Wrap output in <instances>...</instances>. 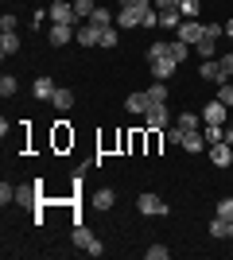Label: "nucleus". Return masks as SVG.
I'll list each match as a JSON object with an SVG mask.
<instances>
[{"label": "nucleus", "mask_w": 233, "mask_h": 260, "mask_svg": "<svg viewBox=\"0 0 233 260\" xmlns=\"http://www.w3.org/2000/svg\"><path fill=\"white\" fill-rule=\"evenodd\" d=\"M70 35H78V27H70V23H51V31H47V39H51V47H66Z\"/></svg>", "instance_id": "nucleus-6"}, {"label": "nucleus", "mask_w": 233, "mask_h": 260, "mask_svg": "<svg viewBox=\"0 0 233 260\" xmlns=\"http://www.w3.org/2000/svg\"><path fill=\"white\" fill-rule=\"evenodd\" d=\"M175 124H179L183 132H198V124H206V120H202V117H194V113H183V117H179Z\"/></svg>", "instance_id": "nucleus-24"}, {"label": "nucleus", "mask_w": 233, "mask_h": 260, "mask_svg": "<svg viewBox=\"0 0 233 260\" xmlns=\"http://www.w3.org/2000/svg\"><path fill=\"white\" fill-rule=\"evenodd\" d=\"M206 82H222V66H218V58H210V62H202V70H198Z\"/></svg>", "instance_id": "nucleus-23"}, {"label": "nucleus", "mask_w": 233, "mask_h": 260, "mask_svg": "<svg viewBox=\"0 0 233 260\" xmlns=\"http://www.w3.org/2000/svg\"><path fill=\"white\" fill-rule=\"evenodd\" d=\"M225 35H229V39H233V20H229V23H225Z\"/></svg>", "instance_id": "nucleus-45"}, {"label": "nucleus", "mask_w": 233, "mask_h": 260, "mask_svg": "<svg viewBox=\"0 0 233 260\" xmlns=\"http://www.w3.org/2000/svg\"><path fill=\"white\" fill-rule=\"evenodd\" d=\"M16 202L20 206H39V186H16Z\"/></svg>", "instance_id": "nucleus-15"}, {"label": "nucleus", "mask_w": 233, "mask_h": 260, "mask_svg": "<svg viewBox=\"0 0 233 260\" xmlns=\"http://www.w3.org/2000/svg\"><path fill=\"white\" fill-rule=\"evenodd\" d=\"M93 8H97L93 0H74V12H78V20H89V16H93Z\"/></svg>", "instance_id": "nucleus-28"}, {"label": "nucleus", "mask_w": 233, "mask_h": 260, "mask_svg": "<svg viewBox=\"0 0 233 260\" xmlns=\"http://www.w3.org/2000/svg\"><path fill=\"white\" fill-rule=\"evenodd\" d=\"M140 20H144V16H140L136 8H121V12H117V27H121V31H132V27H140Z\"/></svg>", "instance_id": "nucleus-11"}, {"label": "nucleus", "mask_w": 233, "mask_h": 260, "mask_svg": "<svg viewBox=\"0 0 233 260\" xmlns=\"http://www.w3.org/2000/svg\"><path fill=\"white\" fill-rule=\"evenodd\" d=\"M218 66H222V82H229V78H233V54H222Z\"/></svg>", "instance_id": "nucleus-31"}, {"label": "nucleus", "mask_w": 233, "mask_h": 260, "mask_svg": "<svg viewBox=\"0 0 233 260\" xmlns=\"http://www.w3.org/2000/svg\"><path fill=\"white\" fill-rule=\"evenodd\" d=\"M0 93H4V98H12V93H16V78H12V74L0 78Z\"/></svg>", "instance_id": "nucleus-35"}, {"label": "nucleus", "mask_w": 233, "mask_h": 260, "mask_svg": "<svg viewBox=\"0 0 233 260\" xmlns=\"http://www.w3.org/2000/svg\"><path fill=\"white\" fill-rule=\"evenodd\" d=\"M148 260H167V249L163 245H152V249H148Z\"/></svg>", "instance_id": "nucleus-39"}, {"label": "nucleus", "mask_w": 233, "mask_h": 260, "mask_svg": "<svg viewBox=\"0 0 233 260\" xmlns=\"http://www.w3.org/2000/svg\"><path fill=\"white\" fill-rule=\"evenodd\" d=\"M175 31H179V39H183V43H190V47H194V43L202 39V35H206V23H198V20H183V23L175 27Z\"/></svg>", "instance_id": "nucleus-5"}, {"label": "nucleus", "mask_w": 233, "mask_h": 260, "mask_svg": "<svg viewBox=\"0 0 233 260\" xmlns=\"http://www.w3.org/2000/svg\"><path fill=\"white\" fill-rule=\"evenodd\" d=\"M51 101H55V109H58V113H66V109L74 105V93H70V89H62V86H58V89H55V98H51Z\"/></svg>", "instance_id": "nucleus-22"}, {"label": "nucleus", "mask_w": 233, "mask_h": 260, "mask_svg": "<svg viewBox=\"0 0 233 260\" xmlns=\"http://www.w3.org/2000/svg\"><path fill=\"white\" fill-rule=\"evenodd\" d=\"M214 47H218V39H210V35H202L198 43H194V51H198L202 58H214Z\"/></svg>", "instance_id": "nucleus-27"}, {"label": "nucleus", "mask_w": 233, "mask_h": 260, "mask_svg": "<svg viewBox=\"0 0 233 260\" xmlns=\"http://www.w3.org/2000/svg\"><path fill=\"white\" fill-rule=\"evenodd\" d=\"M218 217L233 221V198H222V202H218Z\"/></svg>", "instance_id": "nucleus-33"}, {"label": "nucleus", "mask_w": 233, "mask_h": 260, "mask_svg": "<svg viewBox=\"0 0 233 260\" xmlns=\"http://www.w3.org/2000/svg\"><path fill=\"white\" fill-rule=\"evenodd\" d=\"M148 58H152V62L167 58V43H152V47H148Z\"/></svg>", "instance_id": "nucleus-32"}, {"label": "nucleus", "mask_w": 233, "mask_h": 260, "mask_svg": "<svg viewBox=\"0 0 233 260\" xmlns=\"http://www.w3.org/2000/svg\"><path fill=\"white\" fill-rule=\"evenodd\" d=\"M206 35H210V39H222L225 27H222V23H206Z\"/></svg>", "instance_id": "nucleus-40"}, {"label": "nucleus", "mask_w": 233, "mask_h": 260, "mask_svg": "<svg viewBox=\"0 0 233 260\" xmlns=\"http://www.w3.org/2000/svg\"><path fill=\"white\" fill-rule=\"evenodd\" d=\"M202 136H206V144H222L225 140V128H222V124H206Z\"/></svg>", "instance_id": "nucleus-26"}, {"label": "nucleus", "mask_w": 233, "mask_h": 260, "mask_svg": "<svg viewBox=\"0 0 233 260\" xmlns=\"http://www.w3.org/2000/svg\"><path fill=\"white\" fill-rule=\"evenodd\" d=\"M183 148H187V152H194V155H198L202 148H206V136H202V132H187V136H183Z\"/></svg>", "instance_id": "nucleus-18"}, {"label": "nucleus", "mask_w": 233, "mask_h": 260, "mask_svg": "<svg viewBox=\"0 0 233 260\" xmlns=\"http://www.w3.org/2000/svg\"><path fill=\"white\" fill-rule=\"evenodd\" d=\"M183 136H187V132L179 128V124H171V128H163V140H167V144H179V148H183Z\"/></svg>", "instance_id": "nucleus-29"}, {"label": "nucleus", "mask_w": 233, "mask_h": 260, "mask_svg": "<svg viewBox=\"0 0 233 260\" xmlns=\"http://www.w3.org/2000/svg\"><path fill=\"white\" fill-rule=\"evenodd\" d=\"M167 58H171V62H187L190 58V43H183V39L167 43Z\"/></svg>", "instance_id": "nucleus-14"}, {"label": "nucleus", "mask_w": 233, "mask_h": 260, "mask_svg": "<svg viewBox=\"0 0 233 260\" xmlns=\"http://www.w3.org/2000/svg\"><path fill=\"white\" fill-rule=\"evenodd\" d=\"M144 124L152 132H163V128H171V117H167V105H152L144 113Z\"/></svg>", "instance_id": "nucleus-4"}, {"label": "nucleus", "mask_w": 233, "mask_h": 260, "mask_svg": "<svg viewBox=\"0 0 233 260\" xmlns=\"http://www.w3.org/2000/svg\"><path fill=\"white\" fill-rule=\"evenodd\" d=\"M210 159L214 163H218V167H229V163H233V144H210Z\"/></svg>", "instance_id": "nucleus-9"}, {"label": "nucleus", "mask_w": 233, "mask_h": 260, "mask_svg": "<svg viewBox=\"0 0 233 260\" xmlns=\"http://www.w3.org/2000/svg\"><path fill=\"white\" fill-rule=\"evenodd\" d=\"M225 109H229L225 101H218V98H214L210 105L202 109V120H206V124H225Z\"/></svg>", "instance_id": "nucleus-7"}, {"label": "nucleus", "mask_w": 233, "mask_h": 260, "mask_svg": "<svg viewBox=\"0 0 233 260\" xmlns=\"http://www.w3.org/2000/svg\"><path fill=\"white\" fill-rule=\"evenodd\" d=\"M124 109H128V113H148L152 101H148V93H132V98L124 101Z\"/></svg>", "instance_id": "nucleus-17"}, {"label": "nucleus", "mask_w": 233, "mask_h": 260, "mask_svg": "<svg viewBox=\"0 0 233 260\" xmlns=\"http://www.w3.org/2000/svg\"><path fill=\"white\" fill-rule=\"evenodd\" d=\"M155 23H159V12H144V20H140V27H155Z\"/></svg>", "instance_id": "nucleus-38"}, {"label": "nucleus", "mask_w": 233, "mask_h": 260, "mask_svg": "<svg viewBox=\"0 0 233 260\" xmlns=\"http://www.w3.org/2000/svg\"><path fill=\"white\" fill-rule=\"evenodd\" d=\"M113 20H117V16H113L109 8H93V16H89L93 27H113Z\"/></svg>", "instance_id": "nucleus-19"}, {"label": "nucleus", "mask_w": 233, "mask_h": 260, "mask_svg": "<svg viewBox=\"0 0 233 260\" xmlns=\"http://www.w3.org/2000/svg\"><path fill=\"white\" fill-rule=\"evenodd\" d=\"M159 23H163V27H179V23H183V12L179 8H159Z\"/></svg>", "instance_id": "nucleus-20"}, {"label": "nucleus", "mask_w": 233, "mask_h": 260, "mask_svg": "<svg viewBox=\"0 0 233 260\" xmlns=\"http://www.w3.org/2000/svg\"><path fill=\"white\" fill-rule=\"evenodd\" d=\"M55 89H58V86H55V78L39 74V78H35V86H31V93H35V98H39V101H43V98L51 101V98H55Z\"/></svg>", "instance_id": "nucleus-10"}, {"label": "nucleus", "mask_w": 233, "mask_h": 260, "mask_svg": "<svg viewBox=\"0 0 233 260\" xmlns=\"http://www.w3.org/2000/svg\"><path fill=\"white\" fill-rule=\"evenodd\" d=\"M113 202H117V194H113L109 186H101V190L89 194V206H93V210H113Z\"/></svg>", "instance_id": "nucleus-12"}, {"label": "nucleus", "mask_w": 233, "mask_h": 260, "mask_svg": "<svg viewBox=\"0 0 233 260\" xmlns=\"http://www.w3.org/2000/svg\"><path fill=\"white\" fill-rule=\"evenodd\" d=\"M0 202H4V206H8V202H16V186H8V183L0 186Z\"/></svg>", "instance_id": "nucleus-37"}, {"label": "nucleus", "mask_w": 233, "mask_h": 260, "mask_svg": "<svg viewBox=\"0 0 233 260\" xmlns=\"http://www.w3.org/2000/svg\"><path fill=\"white\" fill-rule=\"evenodd\" d=\"M117 43H121V27H101V47H109V51H113Z\"/></svg>", "instance_id": "nucleus-25"}, {"label": "nucleus", "mask_w": 233, "mask_h": 260, "mask_svg": "<svg viewBox=\"0 0 233 260\" xmlns=\"http://www.w3.org/2000/svg\"><path fill=\"white\" fill-rule=\"evenodd\" d=\"M144 93H148V101H152V105H167V86H163V82H155V86H148Z\"/></svg>", "instance_id": "nucleus-21"}, {"label": "nucleus", "mask_w": 233, "mask_h": 260, "mask_svg": "<svg viewBox=\"0 0 233 260\" xmlns=\"http://www.w3.org/2000/svg\"><path fill=\"white\" fill-rule=\"evenodd\" d=\"M155 4H159V8H179L183 0H155Z\"/></svg>", "instance_id": "nucleus-42"}, {"label": "nucleus", "mask_w": 233, "mask_h": 260, "mask_svg": "<svg viewBox=\"0 0 233 260\" xmlns=\"http://www.w3.org/2000/svg\"><path fill=\"white\" fill-rule=\"evenodd\" d=\"M16 51H20V35H16V31H0V54L12 58Z\"/></svg>", "instance_id": "nucleus-13"}, {"label": "nucleus", "mask_w": 233, "mask_h": 260, "mask_svg": "<svg viewBox=\"0 0 233 260\" xmlns=\"http://www.w3.org/2000/svg\"><path fill=\"white\" fill-rule=\"evenodd\" d=\"M0 31H16V16H12V12L4 16V20H0Z\"/></svg>", "instance_id": "nucleus-41"}, {"label": "nucleus", "mask_w": 233, "mask_h": 260, "mask_svg": "<svg viewBox=\"0 0 233 260\" xmlns=\"http://www.w3.org/2000/svg\"><path fill=\"white\" fill-rule=\"evenodd\" d=\"M225 225H229L225 217H214L210 221V237H225Z\"/></svg>", "instance_id": "nucleus-36"}, {"label": "nucleus", "mask_w": 233, "mask_h": 260, "mask_svg": "<svg viewBox=\"0 0 233 260\" xmlns=\"http://www.w3.org/2000/svg\"><path fill=\"white\" fill-rule=\"evenodd\" d=\"M218 101H225V105L233 109V82H222V89H218Z\"/></svg>", "instance_id": "nucleus-34"}, {"label": "nucleus", "mask_w": 233, "mask_h": 260, "mask_svg": "<svg viewBox=\"0 0 233 260\" xmlns=\"http://www.w3.org/2000/svg\"><path fill=\"white\" fill-rule=\"evenodd\" d=\"M152 74H155V82H167V78L175 74V62H171V58H159V62H152Z\"/></svg>", "instance_id": "nucleus-16"}, {"label": "nucleus", "mask_w": 233, "mask_h": 260, "mask_svg": "<svg viewBox=\"0 0 233 260\" xmlns=\"http://www.w3.org/2000/svg\"><path fill=\"white\" fill-rule=\"evenodd\" d=\"M225 237H229V241H233V221H229V225H225Z\"/></svg>", "instance_id": "nucleus-44"}, {"label": "nucleus", "mask_w": 233, "mask_h": 260, "mask_svg": "<svg viewBox=\"0 0 233 260\" xmlns=\"http://www.w3.org/2000/svg\"><path fill=\"white\" fill-rule=\"evenodd\" d=\"M225 144H233V124H229V128H225Z\"/></svg>", "instance_id": "nucleus-43"}, {"label": "nucleus", "mask_w": 233, "mask_h": 260, "mask_svg": "<svg viewBox=\"0 0 233 260\" xmlns=\"http://www.w3.org/2000/svg\"><path fill=\"white\" fill-rule=\"evenodd\" d=\"M82 47H97L101 43V27H93V23H78V35H74Z\"/></svg>", "instance_id": "nucleus-8"}, {"label": "nucleus", "mask_w": 233, "mask_h": 260, "mask_svg": "<svg viewBox=\"0 0 233 260\" xmlns=\"http://www.w3.org/2000/svg\"><path fill=\"white\" fill-rule=\"evenodd\" d=\"M136 210H140L144 217H167V202H163L159 194H152V190L136 198Z\"/></svg>", "instance_id": "nucleus-2"}, {"label": "nucleus", "mask_w": 233, "mask_h": 260, "mask_svg": "<svg viewBox=\"0 0 233 260\" xmlns=\"http://www.w3.org/2000/svg\"><path fill=\"white\" fill-rule=\"evenodd\" d=\"M179 12H183V20H198V0H183Z\"/></svg>", "instance_id": "nucleus-30"}, {"label": "nucleus", "mask_w": 233, "mask_h": 260, "mask_svg": "<svg viewBox=\"0 0 233 260\" xmlns=\"http://www.w3.org/2000/svg\"><path fill=\"white\" fill-rule=\"evenodd\" d=\"M70 241H74V245H78V249H82V252H86V256H101V252H105V249H101V241L93 237V233H89L86 225H74V233H70Z\"/></svg>", "instance_id": "nucleus-1"}, {"label": "nucleus", "mask_w": 233, "mask_h": 260, "mask_svg": "<svg viewBox=\"0 0 233 260\" xmlns=\"http://www.w3.org/2000/svg\"><path fill=\"white\" fill-rule=\"evenodd\" d=\"M47 16H51V23H70V27L82 23V20H78V12H74V4H66V0H55Z\"/></svg>", "instance_id": "nucleus-3"}, {"label": "nucleus", "mask_w": 233, "mask_h": 260, "mask_svg": "<svg viewBox=\"0 0 233 260\" xmlns=\"http://www.w3.org/2000/svg\"><path fill=\"white\" fill-rule=\"evenodd\" d=\"M229 124H233V120H229Z\"/></svg>", "instance_id": "nucleus-46"}]
</instances>
